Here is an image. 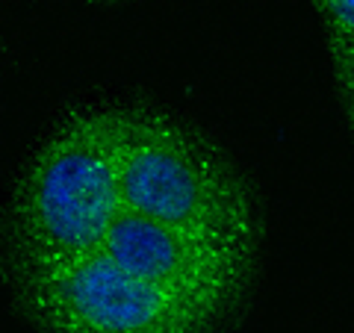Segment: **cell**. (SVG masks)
I'll use <instances>...</instances> for the list:
<instances>
[{
	"mask_svg": "<svg viewBox=\"0 0 354 333\" xmlns=\"http://www.w3.org/2000/svg\"><path fill=\"white\" fill-rule=\"evenodd\" d=\"M124 109L65 118L21 183L15 230L21 265H48L101 251L124 209L118 183Z\"/></svg>",
	"mask_w": 354,
	"mask_h": 333,
	"instance_id": "6da1fadb",
	"label": "cell"
},
{
	"mask_svg": "<svg viewBox=\"0 0 354 333\" xmlns=\"http://www.w3.org/2000/svg\"><path fill=\"white\" fill-rule=\"evenodd\" d=\"M101 251L124 272L162 286L213 321L234 304L251 263V251L245 248L162 225L130 209L115 216Z\"/></svg>",
	"mask_w": 354,
	"mask_h": 333,
	"instance_id": "277c9868",
	"label": "cell"
},
{
	"mask_svg": "<svg viewBox=\"0 0 354 333\" xmlns=\"http://www.w3.org/2000/svg\"><path fill=\"white\" fill-rule=\"evenodd\" d=\"M334 44H354V0H316Z\"/></svg>",
	"mask_w": 354,
	"mask_h": 333,
	"instance_id": "5b68a950",
	"label": "cell"
},
{
	"mask_svg": "<svg viewBox=\"0 0 354 333\" xmlns=\"http://www.w3.org/2000/svg\"><path fill=\"white\" fill-rule=\"evenodd\" d=\"M30 313L48 333H201L213 318L104 251L21 269Z\"/></svg>",
	"mask_w": 354,
	"mask_h": 333,
	"instance_id": "3957f363",
	"label": "cell"
},
{
	"mask_svg": "<svg viewBox=\"0 0 354 333\" xmlns=\"http://www.w3.org/2000/svg\"><path fill=\"white\" fill-rule=\"evenodd\" d=\"M118 183L130 213L254 248L257 218L248 189L204 139L169 115L124 109Z\"/></svg>",
	"mask_w": 354,
	"mask_h": 333,
	"instance_id": "7a4b0ae2",
	"label": "cell"
},
{
	"mask_svg": "<svg viewBox=\"0 0 354 333\" xmlns=\"http://www.w3.org/2000/svg\"><path fill=\"white\" fill-rule=\"evenodd\" d=\"M337 57V74H339V88L348 104V115L354 121V44H334Z\"/></svg>",
	"mask_w": 354,
	"mask_h": 333,
	"instance_id": "8992f818",
	"label": "cell"
}]
</instances>
